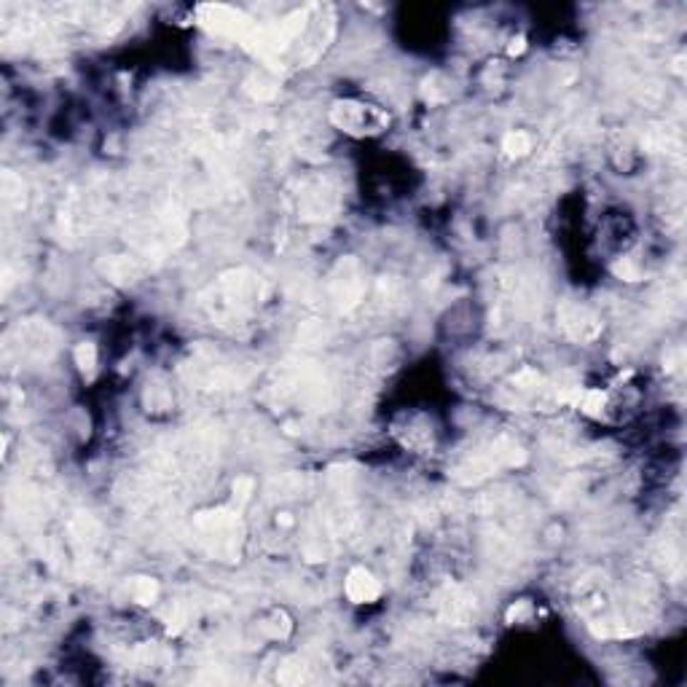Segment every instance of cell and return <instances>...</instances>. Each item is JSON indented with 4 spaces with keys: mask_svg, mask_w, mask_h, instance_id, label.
<instances>
[{
    "mask_svg": "<svg viewBox=\"0 0 687 687\" xmlns=\"http://www.w3.org/2000/svg\"><path fill=\"white\" fill-rule=\"evenodd\" d=\"M330 121L338 129H347L352 134H365L376 132L384 119H382V113H376L374 108L360 105V102H338L330 110Z\"/></svg>",
    "mask_w": 687,
    "mask_h": 687,
    "instance_id": "obj_1",
    "label": "cell"
},
{
    "mask_svg": "<svg viewBox=\"0 0 687 687\" xmlns=\"http://www.w3.org/2000/svg\"><path fill=\"white\" fill-rule=\"evenodd\" d=\"M344 591L350 596V602L355 604H374L379 596H382V583L362 567H355L347 575V583H344Z\"/></svg>",
    "mask_w": 687,
    "mask_h": 687,
    "instance_id": "obj_2",
    "label": "cell"
},
{
    "mask_svg": "<svg viewBox=\"0 0 687 687\" xmlns=\"http://www.w3.org/2000/svg\"><path fill=\"white\" fill-rule=\"evenodd\" d=\"M443 615H446L448 620H454V623H465V620H470L472 599H470V596H465V593H459V591H451L446 599H443Z\"/></svg>",
    "mask_w": 687,
    "mask_h": 687,
    "instance_id": "obj_3",
    "label": "cell"
},
{
    "mask_svg": "<svg viewBox=\"0 0 687 687\" xmlns=\"http://www.w3.org/2000/svg\"><path fill=\"white\" fill-rule=\"evenodd\" d=\"M502 151H505L510 158L526 156L531 151V137L526 132H507L505 140H502Z\"/></svg>",
    "mask_w": 687,
    "mask_h": 687,
    "instance_id": "obj_4",
    "label": "cell"
},
{
    "mask_svg": "<svg viewBox=\"0 0 687 687\" xmlns=\"http://www.w3.org/2000/svg\"><path fill=\"white\" fill-rule=\"evenodd\" d=\"M604 403H607V395H604L602 389H583L578 400V409L583 413H588V416H602Z\"/></svg>",
    "mask_w": 687,
    "mask_h": 687,
    "instance_id": "obj_5",
    "label": "cell"
},
{
    "mask_svg": "<svg viewBox=\"0 0 687 687\" xmlns=\"http://www.w3.org/2000/svg\"><path fill=\"white\" fill-rule=\"evenodd\" d=\"M75 365H78V371L86 376V379H92L97 371V347L94 344H78L75 347Z\"/></svg>",
    "mask_w": 687,
    "mask_h": 687,
    "instance_id": "obj_6",
    "label": "cell"
},
{
    "mask_svg": "<svg viewBox=\"0 0 687 687\" xmlns=\"http://www.w3.org/2000/svg\"><path fill=\"white\" fill-rule=\"evenodd\" d=\"M132 596H134V602H140V604H151L153 599L158 596V585H156V580H148V578H140V580H134V585H132Z\"/></svg>",
    "mask_w": 687,
    "mask_h": 687,
    "instance_id": "obj_7",
    "label": "cell"
},
{
    "mask_svg": "<svg viewBox=\"0 0 687 687\" xmlns=\"http://www.w3.org/2000/svg\"><path fill=\"white\" fill-rule=\"evenodd\" d=\"M301 676H303V664H301V661H296V658L285 661V666L279 669V682H285V685H296V682H301Z\"/></svg>",
    "mask_w": 687,
    "mask_h": 687,
    "instance_id": "obj_8",
    "label": "cell"
},
{
    "mask_svg": "<svg viewBox=\"0 0 687 687\" xmlns=\"http://www.w3.org/2000/svg\"><path fill=\"white\" fill-rule=\"evenodd\" d=\"M615 274H617V277L628 279V282H634V279H639V269L631 264L628 258H623L620 264H615Z\"/></svg>",
    "mask_w": 687,
    "mask_h": 687,
    "instance_id": "obj_9",
    "label": "cell"
},
{
    "mask_svg": "<svg viewBox=\"0 0 687 687\" xmlns=\"http://www.w3.org/2000/svg\"><path fill=\"white\" fill-rule=\"evenodd\" d=\"M250 494H253V478H237L234 481V497L247 499Z\"/></svg>",
    "mask_w": 687,
    "mask_h": 687,
    "instance_id": "obj_10",
    "label": "cell"
},
{
    "mask_svg": "<svg viewBox=\"0 0 687 687\" xmlns=\"http://www.w3.org/2000/svg\"><path fill=\"white\" fill-rule=\"evenodd\" d=\"M524 51V38H513V46H510V54H521Z\"/></svg>",
    "mask_w": 687,
    "mask_h": 687,
    "instance_id": "obj_11",
    "label": "cell"
}]
</instances>
